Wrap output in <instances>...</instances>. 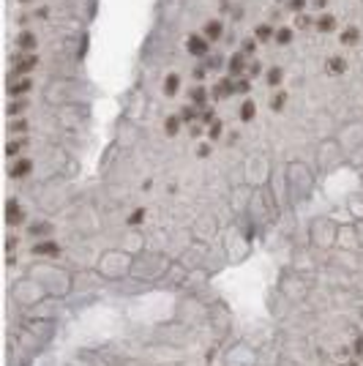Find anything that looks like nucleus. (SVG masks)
<instances>
[{"instance_id": "nucleus-1", "label": "nucleus", "mask_w": 363, "mask_h": 366, "mask_svg": "<svg viewBox=\"0 0 363 366\" xmlns=\"http://www.w3.org/2000/svg\"><path fill=\"white\" fill-rule=\"evenodd\" d=\"M11 63H14V68L8 71L11 77H27L38 66V55L36 52H16V55H11Z\"/></svg>"}, {"instance_id": "nucleus-2", "label": "nucleus", "mask_w": 363, "mask_h": 366, "mask_svg": "<svg viewBox=\"0 0 363 366\" xmlns=\"http://www.w3.org/2000/svg\"><path fill=\"white\" fill-rule=\"evenodd\" d=\"M186 52H189L191 57H208L210 55V41L202 36V33H189L186 36Z\"/></svg>"}, {"instance_id": "nucleus-3", "label": "nucleus", "mask_w": 363, "mask_h": 366, "mask_svg": "<svg viewBox=\"0 0 363 366\" xmlns=\"http://www.w3.org/2000/svg\"><path fill=\"white\" fill-rule=\"evenodd\" d=\"M246 71H249V55H246V52H232L230 57H227V74H230V77H246Z\"/></svg>"}, {"instance_id": "nucleus-4", "label": "nucleus", "mask_w": 363, "mask_h": 366, "mask_svg": "<svg viewBox=\"0 0 363 366\" xmlns=\"http://www.w3.org/2000/svg\"><path fill=\"white\" fill-rule=\"evenodd\" d=\"M30 90H33V79L30 77H11L8 74V88H5L8 98H25Z\"/></svg>"}, {"instance_id": "nucleus-5", "label": "nucleus", "mask_w": 363, "mask_h": 366, "mask_svg": "<svg viewBox=\"0 0 363 366\" xmlns=\"http://www.w3.org/2000/svg\"><path fill=\"white\" fill-rule=\"evenodd\" d=\"M210 96L216 98V101H221V98H230L235 96V77H230V74H224V77H219L213 82V90H210Z\"/></svg>"}, {"instance_id": "nucleus-6", "label": "nucleus", "mask_w": 363, "mask_h": 366, "mask_svg": "<svg viewBox=\"0 0 363 366\" xmlns=\"http://www.w3.org/2000/svg\"><path fill=\"white\" fill-rule=\"evenodd\" d=\"M36 257H60V252H63V246L57 241H49V238H41V241L33 243V249H30Z\"/></svg>"}, {"instance_id": "nucleus-7", "label": "nucleus", "mask_w": 363, "mask_h": 366, "mask_svg": "<svg viewBox=\"0 0 363 366\" xmlns=\"http://www.w3.org/2000/svg\"><path fill=\"white\" fill-rule=\"evenodd\" d=\"M25 222V205L19 200H8L5 202V224L8 227H19Z\"/></svg>"}, {"instance_id": "nucleus-8", "label": "nucleus", "mask_w": 363, "mask_h": 366, "mask_svg": "<svg viewBox=\"0 0 363 366\" xmlns=\"http://www.w3.org/2000/svg\"><path fill=\"white\" fill-rule=\"evenodd\" d=\"M30 172H33V159H27V156H19V159H14L8 164V178H11V181L27 178Z\"/></svg>"}, {"instance_id": "nucleus-9", "label": "nucleus", "mask_w": 363, "mask_h": 366, "mask_svg": "<svg viewBox=\"0 0 363 366\" xmlns=\"http://www.w3.org/2000/svg\"><path fill=\"white\" fill-rule=\"evenodd\" d=\"M339 27V19H336V14H331V11H323V14H317V22H314V30L317 33H333Z\"/></svg>"}, {"instance_id": "nucleus-10", "label": "nucleus", "mask_w": 363, "mask_h": 366, "mask_svg": "<svg viewBox=\"0 0 363 366\" xmlns=\"http://www.w3.org/2000/svg\"><path fill=\"white\" fill-rule=\"evenodd\" d=\"M325 71L331 74V77H342V74H347V57L328 55L325 57Z\"/></svg>"}, {"instance_id": "nucleus-11", "label": "nucleus", "mask_w": 363, "mask_h": 366, "mask_svg": "<svg viewBox=\"0 0 363 366\" xmlns=\"http://www.w3.org/2000/svg\"><path fill=\"white\" fill-rule=\"evenodd\" d=\"M16 49L19 52H36L38 49V38L33 30H19L16 33Z\"/></svg>"}, {"instance_id": "nucleus-12", "label": "nucleus", "mask_w": 363, "mask_h": 366, "mask_svg": "<svg viewBox=\"0 0 363 366\" xmlns=\"http://www.w3.org/2000/svg\"><path fill=\"white\" fill-rule=\"evenodd\" d=\"M27 145H30V139H27V137H14V139H8V142H5V156H8L11 161L19 159V156L27 150Z\"/></svg>"}, {"instance_id": "nucleus-13", "label": "nucleus", "mask_w": 363, "mask_h": 366, "mask_svg": "<svg viewBox=\"0 0 363 366\" xmlns=\"http://www.w3.org/2000/svg\"><path fill=\"white\" fill-rule=\"evenodd\" d=\"M363 38V30L358 25H347L342 33H339V41H342V46H358Z\"/></svg>"}, {"instance_id": "nucleus-14", "label": "nucleus", "mask_w": 363, "mask_h": 366, "mask_svg": "<svg viewBox=\"0 0 363 366\" xmlns=\"http://www.w3.org/2000/svg\"><path fill=\"white\" fill-rule=\"evenodd\" d=\"M202 36L208 38V41H219V38L224 36V22L221 19H208L202 25Z\"/></svg>"}, {"instance_id": "nucleus-15", "label": "nucleus", "mask_w": 363, "mask_h": 366, "mask_svg": "<svg viewBox=\"0 0 363 366\" xmlns=\"http://www.w3.org/2000/svg\"><path fill=\"white\" fill-rule=\"evenodd\" d=\"M208 98H210V93H208V88H202V85H194V88L189 90V104H194L197 109H208Z\"/></svg>"}, {"instance_id": "nucleus-16", "label": "nucleus", "mask_w": 363, "mask_h": 366, "mask_svg": "<svg viewBox=\"0 0 363 366\" xmlns=\"http://www.w3.org/2000/svg\"><path fill=\"white\" fill-rule=\"evenodd\" d=\"M238 118H241L243 123H251V120L257 118V101L254 98H243L241 107H238Z\"/></svg>"}, {"instance_id": "nucleus-17", "label": "nucleus", "mask_w": 363, "mask_h": 366, "mask_svg": "<svg viewBox=\"0 0 363 366\" xmlns=\"http://www.w3.org/2000/svg\"><path fill=\"white\" fill-rule=\"evenodd\" d=\"M161 93H164V96H169V98H172V96H178V93H180V74H167V77H164V82H161Z\"/></svg>"}, {"instance_id": "nucleus-18", "label": "nucleus", "mask_w": 363, "mask_h": 366, "mask_svg": "<svg viewBox=\"0 0 363 366\" xmlns=\"http://www.w3.org/2000/svg\"><path fill=\"white\" fill-rule=\"evenodd\" d=\"M287 98H290V93H287L284 88H276L271 93V98H268V107H271L273 112H282V109L287 107Z\"/></svg>"}, {"instance_id": "nucleus-19", "label": "nucleus", "mask_w": 363, "mask_h": 366, "mask_svg": "<svg viewBox=\"0 0 363 366\" xmlns=\"http://www.w3.org/2000/svg\"><path fill=\"white\" fill-rule=\"evenodd\" d=\"M273 36H276V27L271 25V22H260V25L254 27V38L260 44H268V41H273Z\"/></svg>"}, {"instance_id": "nucleus-20", "label": "nucleus", "mask_w": 363, "mask_h": 366, "mask_svg": "<svg viewBox=\"0 0 363 366\" xmlns=\"http://www.w3.org/2000/svg\"><path fill=\"white\" fill-rule=\"evenodd\" d=\"M27 107H30V101L27 98H11L8 104H5V115L8 118H16V115H25Z\"/></svg>"}, {"instance_id": "nucleus-21", "label": "nucleus", "mask_w": 363, "mask_h": 366, "mask_svg": "<svg viewBox=\"0 0 363 366\" xmlns=\"http://www.w3.org/2000/svg\"><path fill=\"white\" fill-rule=\"evenodd\" d=\"M284 77H287V74H284V68H282V66H271V68L265 71V82L271 85L273 90H276V88H282Z\"/></svg>"}, {"instance_id": "nucleus-22", "label": "nucleus", "mask_w": 363, "mask_h": 366, "mask_svg": "<svg viewBox=\"0 0 363 366\" xmlns=\"http://www.w3.org/2000/svg\"><path fill=\"white\" fill-rule=\"evenodd\" d=\"M292 38H295V27H290V25H279V27H276V36H273V41H276L279 46H290Z\"/></svg>"}, {"instance_id": "nucleus-23", "label": "nucleus", "mask_w": 363, "mask_h": 366, "mask_svg": "<svg viewBox=\"0 0 363 366\" xmlns=\"http://www.w3.org/2000/svg\"><path fill=\"white\" fill-rule=\"evenodd\" d=\"M180 126H183V120H180V115H167L164 118V134L175 137L180 131Z\"/></svg>"}, {"instance_id": "nucleus-24", "label": "nucleus", "mask_w": 363, "mask_h": 366, "mask_svg": "<svg viewBox=\"0 0 363 366\" xmlns=\"http://www.w3.org/2000/svg\"><path fill=\"white\" fill-rule=\"evenodd\" d=\"M200 112H202V109H197L194 107V104H186V107H180V120H183V123H189V126H194V120L197 118H200Z\"/></svg>"}, {"instance_id": "nucleus-25", "label": "nucleus", "mask_w": 363, "mask_h": 366, "mask_svg": "<svg viewBox=\"0 0 363 366\" xmlns=\"http://www.w3.org/2000/svg\"><path fill=\"white\" fill-rule=\"evenodd\" d=\"M314 22H317V16L301 11V14H295V30H309V27H314Z\"/></svg>"}, {"instance_id": "nucleus-26", "label": "nucleus", "mask_w": 363, "mask_h": 366, "mask_svg": "<svg viewBox=\"0 0 363 366\" xmlns=\"http://www.w3.org/2000/svg\"><path fill=\"white\" fill-rule=\"evenodd\" d=\"M145 216H148L145 208H134V211L128 213V227H139V224L145 222Z\"/></svg>"}, {"instance_id": "nucleus-27", "label": "nucleus", "mask_w": 363, "mask_h": 366, "mask_svg": "<svg viewBox=\"0 0 363 366\" xmlns=\"http://www.w3.org/2000/svg\"><path fill=\"white\" fill-rule=\"evenodd\" d=\"M49 232H52V224H49V222H36V224L30 227V235H33V238H46Z\"/></svg>"}, {"instance_id": "nucleus-28", "label": "nucleus", "mask_w": 363, "mask_h": 366, "mask_svg": "<svg viewBox=\"0 0 363 366\" xmlns=\"http://www.w3.org/2000/svg\"><path fill=\"white\" fill-rule=\"evenodd\" d=\"M27 129H30V126H27L25 118H8V131H19V134H25Z\"/></svg>"}, {"instance_id": "nucleus-29", "label": "nucleus", "mask_w": 363, "mask_h": 366, "mask_svg": "<svg viewBox=\"0 0 363 366\" xmlns=\"http://www.w3.org/2000/svg\"><path fill=\"white\" fill-rule=\"evenodd\" d=\"M257 49H260V41H257V38L254 36H251V38H243V41H241V52H246V55H254V52Z\"/></svg>"}, {"instance_id": "nucleus-30", "label": "nucleus", "mask_w": 363, "mask_h": 366, "mask_svg": "<svg viewBox=\"0 0 363 366\" xmlns=\"http://www.w3.org/2000/svg\"><path fill=\"white\" fill-rule=\"evenodd\" d=\"M306 5H309V0H287L284 8L292 11V14H301V11H306Z\"/></svg>"}, {"instance_id": "nucleus-31", "label": "nucleus", "mask_w": 363, "mask_h": 366, "mask_svg": "<svg viewBox=\"0 0 363 366\" xmlns=\"http://www.w3.org/2000/svg\"><path fill=\"white\" fill-rule=\"evenodd\" d=\"M221 134H224V123H221V120H216V123H210V126H208V137L213 139V142H216V139H219Z\"/></svg>"}, {"instance_id": "nucleus-32", "label": "nucleus", "mask_w": 363, "mask_h": 366, "mask_svg": "<svg viewBox=\"0 0 363 366\" xmlns=\"http://www.w3.org/2000/svg\"><path fill=\"white\" fill-rule=\"evenodd\" d=\"M219 66H224V57H221L219 52H216V55L210 52V55L205 57V68H219Z\"/></svg>"}, {"instance_id": "nucleus-33", "label": "nucleus", "mask_w": 363, "mask_h": 366, "mask_svg": "<svg viewBox=\"0 0 363 366\" xmlns=\"http://www.w3.org/2000/svg\"><path fill=\"white\" fill-rule=\"evenodd\" d=\"M249 90H251V77H238L235 79V93H243L246 96Z\"/></svg>"}, {"instance_id": "nucleus-34", "label": "nucleus", "mask_w": 363, "mask_h": 366, "mask_svg": "<svg viewBox=\"0 0 363 366\" xmlns=\"http://www.w3.org/2000/svg\"><path fill=\"white\" fill-rule=\"evenodd\" d=\"M216 120H219V118H216L213 109H202V112H200V123L202 126H210V123H216Z\"/></svg>"}, {"instance_id": "nucleus-35", "label": "nucleus", "mask_w": 363, "mask_h": 366, "mask_svg": "<svg viewBox=\"0 0 363 366\" xmlns=\"http://www.w3.org/2000/svg\"><path fill=\"white\" fill-rule=\"evenodd\" d=\"M260 74H262V63H249V71H246V77H251V79H257V77H260Z\"/></svg>"}, {"instance_id": "nucleus-36", "label": "nucleus", "mask_w": 363, "mask_h": 366, "mask_svg": "<svg viewBox=\"0 0 363 366\" xmlns=\"http://www.w3.org/2000/svg\"><path fill=\"white\" fill-rule=\"evenodd\" d=\"M191 77H194V79H197V82H202V79H205V77H208V68H205V66H197V68H194V71H191Z\"/></svg>"}, {"instance_id": "nucleus-37", "label": "nucleus", "mask_w": 363, "mask_h": 366, "mask_svg": "<svg viewBox=\"0 0 363 366\" xmlns=\"http://www.w3.org/2000/svg\"><path fill=\"white\" fill-rule=\"evenodd\" d=\"M197 156H200V159H208V156H210V145L202 142L200 148H197Z\"/></svg>"}, {"instance_id": "nucleus-38", "label": "nucleus", "mask_w": 363, "mask_h": 366, "mask_svg": "<svg viewBox=\"0 0 363 366\" xmlns=\"http://www.w3.org/2000/svg\"><path fill=\"white\" fill-rule=\"evenodd\" d=\"M16 243H19V241H16V238L14 235H8V238H5V252H14V249H16Z\"/></svg>"}, {"instance_id": "nucleus-39", "label": "nucleus", "mask_w": 363, "mask_h": 366, "mask_svg": "<svg viewBox=\"0 0 363 366\" xmlns=\"http://www.w3.org/2000/svg\"><path fill=\"white\" fill-rule=\"evenodd\" d=\"M353 350H355V356H361V358H363V336H358V339H355Z\"/></svg>"}, {"instance_id": "nucleus-40", "label": "nucleus", "mask_w": 363, "mask_h": 366, "mask_svg": "<svg viewBox=\"0 0 363 366\" xmlns=\"http://www.w3.org/2000/svg\"><path fill=\"white\" fill-rule=\"evenodd\" d=\"M314 8H317L320 14H323V11L328 8V0H314Z\"/></svg>"}]
</instances>
